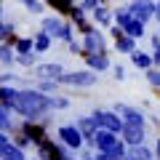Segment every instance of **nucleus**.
Listing matches in <instances>:
<instances>
[{"mask_svg": "<svg viewBox=\"0 0 160 160\" xmlns=\"http://www.w3.org/2000/svg\"><path fill=\"white\" fill-rule=\"evenodd\" d=\"M0 19H3V3H0Z\"/></svg>", "mask_w": 160, "mask_h": 160, "instance_id": "obj_35", "label": "nucleus"}, {"mask_svg": "<svg viewBox=\"0 0 160 160\" xmlns=\"http://www.w3.org/2000/svg\"><path fill=\"white\" fill-rule=\"evenodd\" d=\"M131 59H133L136 67H149V59L144 56V53H131Z\"/></svg>", "mask_w": 160, "mask_h": 160, "instance_id": "obj_28", "label": "nucleus"}, {"mask_svg": "<svg viewBox=\"0 0 160 160\" xmlns=\"http://www.w3.org/2000/svg\"><path fill=\"white\" fill-rule=\"evenodd\" d=\"M11 112L24 115L27 120H38L48 112V96L40 93L38 88H22L11 99Z\"/></svg>", "mask_w": 160, "mask_h": 160, "instance_id": "obj_1", "label": "nucleus"}, {"mask_svg": "<svg viewBox=\"0 0 160 160\" xmlns=\"http://www.w3.org/2000/svg\"><path fill=\"white\" fill-rule=\"evenodd\" d=\"M0 160H27L24 158V149H19L16 144H6V147H3V152H0Z\"/></svg>", "mask_w": 160, "mask_h": 160, "instance_id": "obj_15", "label": "nucleus"}, {"mask_svg": "<svg viewBox=\"0 0 160 160\" xmlns=\"http://www.w3.org/2000/svg\"><path fill=\"white\" fill-rule=\"evenodd\" d=\"M80 6L86 8V11H93V8H96V6H102V3H99V0H83Z\"/></svg>", "mask_w": 160, "mask_h": 160, "instance_id": "obj_30", "label": "nucleus"}, {"mask_svg": "<svg viewBox=\"0 0 160 160\" xmlns=\"http://www.w3.org/2000/svg\"><path fill=\"white\" fill-rule=\"evenodd\" d=\"M56 83H59V80H40L38 91L40 93H53V91H56Z\"/></svg>", "mask_w": 160, "mask_h": 160, "instance_id": "obj_25", "label": "nucleus"}, {"mask_svg": "<svg viewBox=\"0 0 160 160\" xmlns=\"http://www.w3.org/2000/svg\"><path fill=\"white\" fill-rule=\"evenodd\" d=\"M19 80V75H13L11 69H0V86H13Z\"/></svg>", "mask_w": 160, "mask_h": 160, "instance_id": "obj_23", "label": "nucleus"}, {"mask_svg": "<svg viewBox=\"0 0 160 160\" xmlns=\"http://www.w3.org/2000/svg\"><path fill=\"white\" fill-rule=\"evenodd\" d=\"M16 64H19V67H29V69H32L35 64H38V53H35V51H29V53H16Z\"/></svg>", "mask_w": 160, "mask_h": 160, "instance_id": "obj_20", "label": "nucleus"}, {"mask_svg": "<svg viewBox=\"0 0 160 160\" xmlns=\"http://www.w3.org/2000/svg\"><path fill=\"white\" fill-rule=\"evenodd\" d=\"M112 19L118 22V27L123 29V27H126V24L131 22L133 16H131V11H128V8H118V11H112Z\"/></svg>", "mask_w": 160, "mask_h": 160, "instance_id": "obj_21", "label": "nucleus"}, {"mask_svg": "<svg viewBox=\"0 0 160 160\" xmlns=\"http://www.w3.org/2000/svg\"><path fill=\"white\" fill-rule=\"evenodd\" d=\"M43 6H48L53 13H59V16H67V13L72 11L75 0H43Z\"/></svg>", "mask_w": 160, "mask_h": 160, "instance_id": "obj_11", "label": "nucleus"}, {"mask_svg": "<svg viewBox=\"0 0 160 160\" xmlns=\"http://www.w3.org/2000/svg\"><path fill=\"white\" fill-rule=\"evenodd\" d=\"M35 78L38 80H59L64 75L62 64H35Z\"/></svg>", "mask_w": 160, "mask_h": 160, "instance_id": "obj_4", "label": "nucleus"}, {"mask_svg": "<svg viewBox=\"0 0 160 160\" xmlns=\"http://www.w3.org/2000/svg\"><path fill=\"white\" fill-rule=\"evenodd\" d=\"M59 83H64V86H93L96 83V75L93 72H64L62 78H59Z\"/></svg>", "mask_w": 160, "mask_h": 160, "instance_id": "obj_2", "label": "nucleus"}, {"mask_svg": "<svg viewBox=\"0 0 160 160\" xmlns=\"http://www.w3.org/2000/svg\"><path fill=\"white\" fill-rule=\"evenodd\" d=\"M19 3H22L29 13H43V3H40V0H19Z\"/></svg>", "mask_w": 160, "mask_h": 160, "instance_id": "obj_24", "label": "nucleus"}, {"mask_svg": "<svg viewBox=\"0 0 160 160\" xmlns=\"http://www.w3.org/2000/svg\"><path fill=\"white\" fill-rule=\"evenodd\" d=\"M155 16L160 19V3H155Z\"/></svg>", "mask_w": 160, "mask_h": 160, "instance_id": "obj_34", "label": "nucleus"}, {"mask_svg": "<svg viewBox=\"0 0 160 160\" xmlns=\"http://www.w3.org/2000/svg\"><path fill=\"white\" fill-rule=\"evenodd\" d=\"M133 3H136V0H133Z\"/></svg>", "mask_w": 160, "mask_h": 160, "instance_id": "obj_37", "label": "nucleus"}, {"mask_svg": "<svg viewBox=\"0 0 160 160\" xmlns=\"http://www.w3.org/2000/svg\"><path fill=\"white\" fill-rule=\"evenodd\" d=\"M123 32L131 35V38H142V35H144V22H139V19H131V22L123 27Z\"/></svg>", "mask_w": 160, "mask_h": 160, "instance_id": "obj_17", "label": "nucleus"}, {"mask_svg": "<svg viewBox=\"0 0 160 160\" xmlns=\"http://www.w3.org/2000/svg\"><path fill=\"white\" fill-rule=\"evenodd\" d=\"M6 144H11V133L0 131V147H6Z\"/></svg>", "mask_w": 160, "mask_h": 160, "instance_id": "obj_31", "label": "nucleus"}, {"mask_svg": "<svg viewBox=\"0 0 160 160\" xmlns=\"http://www.w3.org/2000/svg\"><path fill=\"white\" fill-rule=\"evenodd\" d=\"M0 67H6V69L16 67V51L8 43H0Z\"/></svg>", "mask_w": 160, "mask_h": 160, "instance_id": "obj_9", "label": "nucleus"}, {"mask_svg": "<svg viewBox=\"0 0 160 160\" xmlns=\"http://www.w3.org/2000/svg\"><path fill=\"white\" fill-rule=\"evenodd\" d=\"M91 13H93V22H96V24H109V22H112V11L104 8V6H96Z\"/></svg>", "mask_w": 160, "mask_h": 160, "instance_id": "obj_16", "label": "nucleus"}, {"mask_svg": "<svg viewBox=\"0 0 160 160\" xmlns=\"http://www.w3.org/2000/svg\"><path fill=\"white\" fill-rule=\"evenodd\" d=\"M13 51H16V53H29V51H35V48H32V38H16Z\"/></svg>", "mask_w": 160, "mask_h": 160, "instance_id": "obj_22", "label": "nucleus"}, {"mask_svg": "<svg viewBox=\"0 0 160 160\" xmlns=\"http://www.w3.org/2000/svg\"><path fill=\"white\" fill-rule=\"evenodd\" d=\"M115 46H118L120 51H128V53H133V38H131V35H126V32H120L118 38H115Z\"/></svg>", "mask_w": 160, "mask_h": 160, "instance_id": "obj_18", "label": "nucleus"}, {"mask_svg": "<svg viewBox=\"0 0 160 160\" xmlns=\"http://www.w3.org/2000/svg\"><path fill=\"white\" fill-rule=\"evenodd\" d=\"M67 99H64V96H48V109H64V107H67Z\"/></svg>", "mask_w": 160, "mask_h": 160, "instance_id": "obj_26", "label": "nucleus"}, {"mask_svg": "<svg viewBox=\"0 0 160 160\" xmlns=\"http://www.w3.org/2000/svg\"><path fill=\"white\" fill-rule=\"evenodd\" d=\"M149 80L152 83H160V72H149Z\"/></svg>", "mask_w": 160, "mask_h": 160, "instance_id": "obj_33", "label": "nucleus"}, {"mask_svg": "<svg viewBox=\"0 0 160 160\" xmlns=\"http://www.w3.org/2000/svg\"><path fill=\"white\" fill-rule=\"evenodd\" d=\"M51 35L48 32H43V29H40V32H35L32 35V48H35V53H46L48 48H51Z\"/></svg>", "mask_w": 160, "mask_h": 160, "instance_id": "obj_10", "label": "nucleus"}, {"mask_svg": "<svg viewBox=\"0 0 160 160\" xmlns=\"http://www.w3.org/2000/svg\"><path fill=\"white\" fill-rule=\"evenodd\" d=\"M0 131L11 133V136L19 131V123L11 118V109H8V107H3V104H0Z\"/></svg>", "mask_w": 160, "mask_h": 160, "instance_id": "obj_8", "label": "nucleus"}, {"mask_svg": "<svg viewBox=\"0 0 160 160\" xmlns=\"http://www.w3.org/2000/svg\"><path fill=\"white\" fill-rule=\"evenodd\" d=\"M99 3H102V6H104V3H107V0H99Z\"/></svg>", "mask_w": 160, "mask_h": 160, "instance_id": "obj_36", "label": "nucleus"}, {"mask_svg": "<svg viewBox=\"0 0 160 160\" xmlns=\"http://www.w3.org/2000/svg\"><path fill=\"white\" fill-rule=\"evenodd\" d=\"M96 139H99V147H102V149H112V144H115V139L112 136H109V133H96Z\"/></svg>", "mask_w": 160, "mask_h": 160, "instance_id": "obj_27", "label": "nucleus"}, {"mask_svg": "<svg viewBox=\"0 0 160 160\" xmlns=\"http://www.w3.org/2000/svg\"><path fill=\"white\" fill-rule=\"evenodd\" d=\"M19 131H22L24 136L29 139V142H35V144H40V142H46V128L40 126L38 120H24L22 126H19Z\"/></svg>", "mask_w": 160, "mask_h": 160, "instance_id": "obj_3", "label": "nucleus"}, {"mask_svg": "<svg viewBox=\"0 0 160 160\" xmlns=\"http://www.w3.org/2000/svg\"><path fill=\"white\" fill-rule=\"evenodd\" d=\"M128 11H131L133 19H139V22H147L149 16H155V3H152V0H136V3H133Z\"/></svg>", "mask_w": 160, "mask_h": 160, "instance_id": "obj_6", "label": "nucleus"}, {"mask_svg": "<svg viewBox=\"0 0 160 160\" xmlns=\"http://www.w3.org/2000/svg\"><path fill=\"white\" fill-rule=\"evenodd\" d=\"M78 128H80V131H86L88 136H91V131H93V123H91L88 118H83V120H78Z\"/></svg>", "mask_w": 160, "mask_h": 160, "instance_id": "obj_29", "label": "nucleus"}, {"mask_svg": "<svg viewBox=\"0 0 160 160\" xmlns=\"http://www.w3.org/2000/svg\"><path fill=\"white\" fill-rule=\"evenodd\" d=\"M83 53H102L104 51V35L96 32V29H91L88 35H83Z\"/></svg>", "mask_w": 160, "mask_h": 160, "instance_id": "obj_5", "label": "nucleus"}, {"mask_svg": "<svg viewBox=\"0 0 160 160\" xmlns=\"http://www.w3.org/2000/svg\"><path fill=\"white\" fill-rule=\"evenodd\" d=\"M93 123H99V126H104V128H109V131H115V128H120V120L115 118V115H109V112H96L93 115Z\"/></svg>", "mask_w": 160, "mask_h": 160, "instance_id": "obj_13", "label": "nucleus"}, {"mask_svg": "<svg viewBox=\"0 0 160 160\" xmlns=\"http://www.w3.org/2000/svg\"><path fill=\"white\" fill-rule=\"evenodd\" d=\"M62 27H64V22H62L59 13H53V16H43V22H40V29L48 32L51 38H62Z\"/></svg>", "mask_w": 160, "mask_h": 160, "instance_id": "obj_7", "label": "nucleus"}, {"mask_svg": "<svg viewBox=\"0 0 160 160\" xmlns=\"http://www.w3.org/2000/svg\"><path fill=\"white\" fill-rule=\"evenodd\" d=\"M86 62H88V67H93V69H107L109 67V59H107V53H86Z\"/></svg>", "mask_w": 160, "mask_h": 160, "instance_id": "obj_14", "label": "nucleus"}, {"mask_svg": "<svg viewBox=\"0 0 160 160\" xmlns=\"http://www.w3.org/2000/svg\"><path fill=\"white\" fill-rule=\"evenodd\" d=\"M59 139H64L67 144L78 147V144H80V131H78V128H72V126H62V128H59Z\"/></svg>", "mask_w": 160, "mask_h": 160, "instance_id": "obj_12", "label": "nucleus"}, {"mask_svg": "<svg viewBox=\"0 0 160 160\" xmlns=\"http://www.w3.org/2000/svg\"><path fill=\"white\" fill-rule=\"evenodd\" d=\"M16 91L19 88H13V86H0V104L11 109V99L16 96Z\"/></svg>", "mask_w": 160, "mask_h": 160, "instance_id": "obj_19", "label": "nucleus"}, {"mask_svg": "<svg viewBox=\"0 0 160 160\" xmlns=\"http://www.w3.org/2000/svg\"><path fill=\"white\" fill-rule=\"evenodd\" d=\"M69 51H72V53H80V51H83V46L75 43V40H69Z\"/></svg>", "mask_w": 160, "mask_h": 160, "instance_id": "obj_32", "label": "nucleus"}]
</instances>
